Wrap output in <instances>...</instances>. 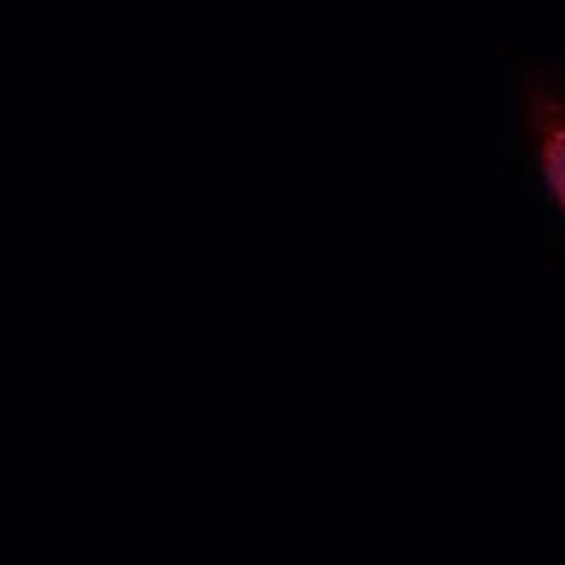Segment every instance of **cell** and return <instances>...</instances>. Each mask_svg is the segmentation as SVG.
<instances>
[{"instance_id": "1", "label": "cell", "mask_w": 565, "mask_h": 565, "mask_svg": "<svg viewBox=\"0 0 565 565\" xmlns=\"http://www.w3.org/2000/svg\"><path fill=\"white\" fill-rule=\"evenodd\" d=\"M514 114L540 190L565 226V71L523 65L514 79Z\"/></svg>"}]
</instances>
